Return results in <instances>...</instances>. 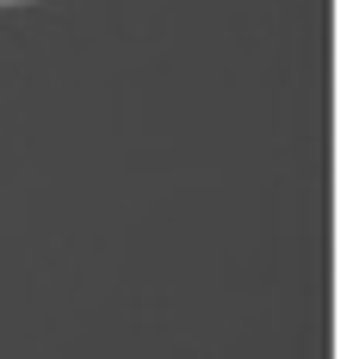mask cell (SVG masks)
<instances>
[{
	"label": "cell",
	"instance_id": "6da1fadb",
	"mask_svg": "<svg viewBox=\"0 0 341 359\" xmlns=\"http://www.w3.org/2000/svg\"><path fill=\"white\" fill-rule=\"evenodd\" d=\"M0 6H25V0H0Z\"/></svg>",
	"mask_w": 341,
	"mask_h": 359
}]
</instances>
